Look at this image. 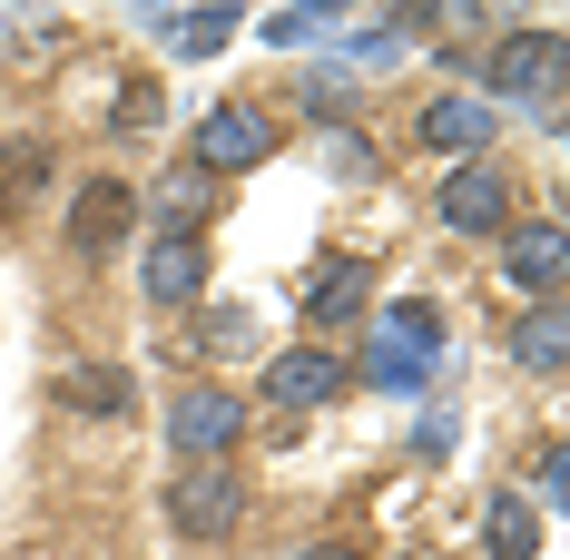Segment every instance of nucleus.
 Returning a JSON list of instances; mask_svg holds the SVG:
<instances>
[{"label": "nucleus", "instance_id": "f257e3e1", "mask_svg": "<svg viewBox=\"0 0 570 560\" xmlns=\"http://www.w3.org/2000/svg\"><path fill=\"white\" fill-rule=\"evenodd\" d=\"M168 521L187 531V541H227L236 521H246V482H236L227 462H187L168 492Z\"/></svg>", "mask_w": 570, "mask_h": 560}, {"label": "nucleus", "instance_id": "f03ea898", "mask_svg": "<svg viewBox=\"0 0 570 560\" xmlns=\"http://www.w3.org/2000/svg\"><path fill=\"white\" fill-rule=\"evenodd\" d=\"M168 433H177L187 462H227L236 433H246V403L217 393V384H187V393H177V413H168Z\"/></svg>", "mask_w": 570, "mask_h": 560}, {"label": "nucleus", "instance_id": "7ed1b4c3", "mask_svg": "<svg viewBox=\"0 0 570 560\" xmlns=\"http://www.w3.org/2000/svg\"><path fill=\"white\" fill-rule=\"evenodd\" d=\"M492 89L551 109V99H561V30H512V40L492 50Z\"/></svg>", "mask_w": 570, "mask_h": 560}, {"label": "nucleus", "instance_id": "20e7f679", "mask_svg": "<svg viewBox=\"0 0 570 560\" xmlns=\"http://www.w3.org/2000/svg\"><path fill=\"white\" fill-rule=\"evenodd\" d=\"M443 226H462V236H502V226H512V177L492 168V158H462V168L443 177Z\"/></svg>", "mask_w": 570, "mask_h": 560}, {"label": "nucleus", "instance_id": "39448f33", "mask_svg": "<svg viewBox=\"0 0 570 560\" xmlns=\"http://www.w3.org/2000/svg\"><path fill=\"white\" fill-rule=\"evenodd\" d=\"M128 226H138V187L128 177H89L79 207H69V256H109Z\"/></svg>", "mask_w": 570, "mask_h": 560}, {"label": "nucleus", "instance_id": "423d86ee", "mask_svg": "<svg viewBox=\"0 0 570 560\" xmlns=\"http://www.w3.org/2000/svg\"><path fill=\"white\" fill-rule=\"evenodd\" d=\"M266 148H276V128H266V109H217L207 128H197V168H207V177L266 168Z\"/></svg>", "mask_w": 570, "mask_h": 560}, {"label": "nucleus", "instance_id": "0eeeda50", "mask_svg": "<svg viewBox=\"0 0 570 560\" xmlns=\"http://www.w3.org/2000/svg\"><path fill=\"white\" fill-rule=\"evenodd\" d=\"M335 393H344V364L315 354V344H295V354L266 364V403H276V413H315V403H335Z\"/></svg>", "mask_w": 570, "mask_h": 560}, {"label": "nucleus", "instance_id": "6e6552de", "mask_svg": "<svg viewBox=\"0 0 570 560\" xmlns=\"http://www.w3.org/2000/svg\"><path fill=\"white\" fill-rule=\"evenodd\" d=\"M207 285V246L187 236V226H168L158 246H148V305H187Z\"/></svg>", "mask_w": 570, "mask_h": 560}, {"label": "nucleus", "instance_id": "1a4fd4ad", "mask_svg": "<svg viewBox=\"0 0 570 560\" xmlns=\"http://www.w3.org/2000/svg\"><path fill=\"white\" fill-rule=\"evenodd\" d=\"M433 344H443L433 305H394V315H384V354H374V374H384V384H413V364H433Z\"/></svg>", "mask_w": 570, "mask_h": 560}, {"label": "nucleus", "instance_id": "9d476101", "mask_svg": "<svg viewBox=\"0 0 570 560\" xmlns=\"http://www.w3.org/2000/svg\"><path fill=\"white\" fill-rule=\"evenodd\" d=\"M59 403H69V413L118 423V413L138 403V384H128V364H69V374H59Z\"/></svg>", "mask_w": 570, "mask_h": 560}, {"label": "nucleus", "instance_id": "9b49d317", "mask_svg": "<svg viewBox=\"0 0 570 560\" xmlns=\"http://www.w3.org/2000/svg\"><path fill=\"white\" fill-rule=\"evenodd\" d=\"M50 187V148L40 138H0V217H30Z\"/></svg>", "mask_w": 570, "mask_h": 560}, {"label": "nucleus", "instance_id": "f8f14e48", "mask_svg": "<svg viewBox=\"0 0 570 560\" xmlns=\"http://www.w3.org/2000/svg\"><path fill=\"white\" fill-rule=\"evenodd\" d=\"M502 266H512V285H521V295H541V305H551V285H561V226H521Z\"/></svg>", "mask_w": 570, "mask_h": 560}, {"label": "nucleus", "instance_id": "ddd939ff", "mask_svg": "<svg viewBox=\"0 0 570 560\" xmlns=\"http://www.w3.org/2000/svg\"><path fill=\"white\" fill-rule=\"evenodd\" d=\"M482 138H492V99H433V109H423V148H482Z\"/></svg>", "mask_w": 570, "mask_h": 560}, {"label": "nucleus", "instance_id": "4468645a", "mask_svg": "<svg viewBox=\"0 0 570 560\" xmlns=\"http://www.w3.org/2000/svg\"><path fill=\"white\" fill-rule=\"evenodd\" d=\"M364 295H374V276H364V266L344 256V266H325V276L305 285V315H315V325H344V315H354Z\"/></svg>", "mask_w": 570, "mask_h": 560}, {"label": "nucleus", "instance_id": "2eb2a0df", "mask_svg": "<svg viewBox=\"0 0 570 560\" xmlns=\"http://www.w3.org/2000/svg\"><path fill=\"white\" fill-rule=\"evenodd\" d=\"M512 354L531 364V374H561V315H551V305H531V315L512 325Z\"/></svg>", "mask_w": 570, "mask_h": 560}, {"label": "nucleus", "instance_id": "dca6fc26", "mask_svg": "<svg viewBox=\"0 0 570 560\" xmlns=\"http://www.w3.org/2000/svg\"><path fill=\"white\" fill-rule=\"evenodd\" d=\"M227 30H236V10H177V20H168V50L207 59V50H227Z\"/></svg>", "mask_w": 570, "mask_h": 560}, {"label": "nucleus", "instance_id": "f3484780", "mask_svg": "<svg viewBox=\"0 0 570 560\" xmlns=\"http://www.w3.org/2000/svg\"><path fill=\"white\" fill-rule=\"evenodd\" d=\"M118 128H128V138L158 128V79H118Z\"/></svg>", "mask_w": 570, "mask_h": 560}, {"label": "nucleus", "instance_id": "a211bd4d", "mask_svg": "<svg viewBox=\"0 0 570 560\" xmlns=\"http://www.w3.org/2000/svg\"><path fill=\"white\" fill-rule=\"evenodd\" d=\"M207 207H217V187H207V177H168V226H187V236H197V217H207Z\"/></svg>", "mask_w": 570, "mask_h": 560}, {"label": "nucleus", "instance_id": "6ab92c4d", "mask_svg": "<svg viewBox=\"0 0 570 560\" xmlns=\"http://www.w3.org/2000/svg\"><path fill=\"white\" fill-rule=\"evenodd\" d=\"M492 560H531V511H521V502L492 511Z\"/></svg>", "mask_w": 570, "mask_h": 560}, {"label": "nucleus", "instance_id": "aec40b11", "mask_svg": "<svg viewBox=\"0 0 570 560\" xmlns=\"http://www.w3.org/2000/svg\"><path fill=\"white\" fill-rule=\"evenodd\" d=\"M325 177H374V148L344 128V138H325Z\"/></svg>", "mask_w": 570, "mask_h": 560}, {"label": "nucleus", "instance_id": "412c9836", "mask_svg": "<svg viewBox=\"0 0 570 560\" xmlns=\"http://www.w3.org/2000/svg\"><path fill=\"white\" fill-rule=\"evenodd\" d=\"M295 560H364L354 541H315V551H295Z\"/></svg>", "mask_w": 570, "mask_h": 560}]
</instances>
